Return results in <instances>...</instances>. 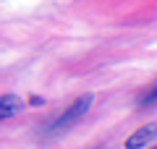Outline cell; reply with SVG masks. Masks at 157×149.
I'll return each mask as SVG.
<instances>
[{
    "instance_id": "obj_3",
    "label": "cell",
    "mask_w": 157,
    "mask_h": 149,
    "mask_svg": "<svg viewBox=\"0 0 157 149\" xmlns=\"http://www.w3.org/2000/svg\"><path fill=\"white\" fill-rule=\"evenodd\" d=\"M21 107H24V99L21 97H16V94H3V97H0V120L13 118Z\"/></svg>"
},
{
    "instance_id": "obj_2",
    "label": "cell",
    "mask_w": 157,
    "mask_h": 149,
    "mask_svg": "<svg viewBox=\"0 0 157 149\" xmlns=\"http://www.w3.org/2000/svg\"><path fill=\"white\" fill-rule=\"evenodd\" d=\"M155 133H157L155 123H149V126L134 131L128 139H126V149H141V147H147V141H152V139H155Z\"/></svg>"
},
{
    "instance_id": "obj_1",
    "label": "cell",
    "mask_w": 157,
    "mask_h": 149,
    "mask_svg": "<svg viewBox=\"0 0 157 149\" xmlns=\"http://www.w3.org/2000/svg\"><path fill=\"white\" fill-rule=\"evenodd\" d=\"M89 107H92V94L78 97L76 102H73V105L68 107V110H66V113H63V115L50 126V133H60V131H66V128H71L73 123L78 120V118H84V115H86V110H89Z\"/></svg>"
}]
</instances>
